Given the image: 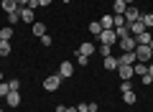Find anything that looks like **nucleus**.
Here are the masks:
<instances>
[{"label":"nucleus","mask_w":153,"mask_h":112,"mask_svg":"<svg viewBox=\"0 0 153 112\" xmlns=\"http://www.w3.org/2000/svg\"><path fill=\"white\" fill-rule=\"evenodd\" d=\"M100 53H102V56H112V46H100Z\"/></svg>","instance_id":"30"},{"label":"nucleus","mask_w":153,"mask_h":112,"mask_svg":"<svg viewBox=\"0 0 153 112\" xmlns=\"http://www.w3.org/2000/svg\"><path fill=\"white\" fill-rule=\"evenodd\" d=\"M76 64H79V66H87V64H89V56H82V53H76Z\"/></svg>","instance_id":"28"},{"label":"nucleus","mask_w":153,"mask_h":112,"mask_svg":"<svg viewBox=\"0 0 153 112\" xmlns=\"http://www.w3.org/2000/svg\"><path fill=\"white\" fill-rule=\"evenodd\" d=\"M8 87H10V92H18V89H21V79H10Z\"/></svg>","instance_id":"27"},{"label":"nucleus","mask_w":153,"mask_h":112,"mask_svg":"<svg viewBox=\"0 0 153 112\" xmlns=\"http://www.w3.org/2000/svg\"><path fill=\"white\" fill-rule=\"evenodd\" d=\"M10 53V41H0V56H8Z\"/></svg>","instance_id":"23"},{"label":"nucleus","mask_w":153,"mask_h":112,"mask_svg":"<svg viewBox=\"0 0 153 112\" xmlns=\"http://www.w3.org/2000/svg\"><path fill=\"white\" fill-rule=\"evenodd\" d=\"M125 3H128V5H135V0H125Z\"/></svg>","instance_id":"40"},{"label":"nucleus","mask_w":153,"mask_h":112,"mask_svg":"<svg viewBox=\"0 0 153 112\" xmlns=\"http://www.w3.org/2000/svg\"><path fill=\"white\" fill-rule=\"evenodd\" d=\"M135 59L143 61V64L153 61V56H151V46H135Z\"/></svg>","instance_id":"3"},{"label":"nucleus","mask_w":153,"mask_h":112,"mask_svg":"<svg viewBox=\"0 0 153 112\" xmlns=\"http://www.w3.org/2000/svg\"><path fill=\"white\" fill-rule=\"evenodd\" d=\"M102 31H105V28L100 26V21H92V23H89V33H94V36H100Z\"/></svg>","instance_id":"22"},{"label":"nucleus","mask_w":153,"mask_h":112,"mask_svg":"<svg viewBox=\"0 0 153 112\" xmlns=\"http://www.w3.org/2000/svg\"><path fill=\"white\" fill-rule=\"evenodd\" d=\"M123 102H125V105H135V102H138V94H135V92H123Z\"/></svg>","instance_id":"18"},{"label":"nucleus","mask_w":153,"mask_h":112,"mask_svg":"<svg viewBox=\"0 0 153 112\" xmlns=\"http://www.w3.org/2000/svg\"><path fill=\"white\" fill-rule=\"evenodd\" d=\"M59 74H61V79H66V76H74V64H71V61H61Z\"/></svg>","instance_id":"8"},{"label":"nucleus","mask_w":153,"mask_h":112,"mask_svg":"<svg viewBox=\"0 0 153 112\" xmlns=\"http://www.w3.org/2000/svg\"><path fill=\"white\" fill-rule=\"evenodd\" d=\"M117 74H120L123 79H133V76H135L133 74V66H117Z\"/></svg>","instance_id":"17"},{"label":"nucleus","mask_w":153,"mask_h":112,"mask_svg":"<svg viewBox=\"0 0 153 112\" xmlns=\"http://www.w3.org/2000/svg\"><path fill=\"white\" fill-rule=\"evenodd\" d=\"M51 41H54V38H51V36H46V33L41 36V43H44V46H51Z\"/></svg>","instance_id":"33"},{"label":"nucleus","mask_w":153,"mask_h":112,"mask_svg":"<svg viewBox=\"0 0 153 112\" xmlns=\"http://www.w3.org/2000/svg\"><path fill=\"white\" fill-rule=\"evenodd\" d=\"M0 112H3V110H0Z\"/></svg>","instance_id":"43"},{"label":"nucleus","mask_w":153,"mask_h":112,"mask_svg":"<svg viewBox=\"0 0 153 112\" xmlns=\"http://www.w3.org/2000/svg\"><path fill=\"white\" fill-rule=\"evenodd\" d=\"M94 51H97V46H94V43H89V41H84L82 46H79V51H76V53H82V56H92Z\"/></svg>","instance_id":"10"},{"label":"nucleus","mask_w":153,"mask_h":112,"mask_svg":"<svg viewBox=\"0 0 153 112\" xmlns=\"http://www.w3.org/2000/svg\"><path fill=\"white\" fill-rule=\"evenodd\" d=\"M151 56H153V43H151Z\"/></svg>","instance_id":"41"},{"label":"nucleus","mask_w":153,"mask_h":112,"mask_svg":"<svg viewBox=\"0 0 153 112\" xmlns=\"http://www.w3.org/2000/svg\"><path fill=\"white\" fill-rule=\"evenodd\" d=\"M61 82H64V79H61V74L56 71L54 76H46V79H44V89H46V92H56V89L61 87Z\"/></svg>","instance_id":"1"},{"label":"nucleus","mask_w":153,"mask_h":112,"mask_svg":"<svg viewBox=\"0 0 153 112\" xmlns=\"http://www.w3.org/2000/svg\"><path fill=\"white\" fill-rule=\"evenodd\" d=\"M135 51H125L123 56H117V66H133L135 64Z\"/></svg>","instance_id":"4"},{"label":"nucleus","mask_w":153,"mask_h":112,"mask_svg":"<svg viewBox=\"0 0 153 112\" xmlns=\"http://www.w3.org/2000/svg\"><path fill=\"white\" fill-rule=\"evenodd\" d=\"M21 10H23V8L18 5L16 10H13V13H8V26H16V23L21 21Z\"/></svg>","instance_id":"15"},{"label":"nucleus","mask_w":153,"mask_h":112,"mask_svg":"<svg viewBox=\"0 0 153 112\" xmlns=\"http://www.w3.org/2000/svg\"><path fill=\"white\" fill-rule=\"evenodd\" d=\"M100 26H102V28H115L112 16H102V18H100Z\"/></svg>","instance_id":"20"},{"label":"nucleus","mask_w":153,"mask_h":112,"mask_svg":"<svg viewBox=\"0 0 153 112\" xmlns=\"http://www.w3.org/2000/svg\"><path fill=\"white\" fill-rule=\"evenodd\" d=\"M56 112H66V105H56Z\"/></svg>","instance_id":"36"},{"label":"nucleus","mask_w":153,"mask_h":112,"mask_svg":"<svg viewBox=\"0 0 153 112\" xmlns=\"http://www.w3.org/2000/svg\"><path fill=\"white\" fill-rule=\"evenodd\" d=\"M16 3H18L21 8H26V5H28V0H16Z\"/></svg>","instance_id":"37"},{"label":"nucleus","mask_w":153,"mask_h":112,"mask_svg":"<svg viewBox=\"0 0 153 112\" xmlns=\"http://www.w3.org/2000/svg\"><path fill=\"white\" fill-rule=\"evenodd\" d=\"M0 8H3L5 13H13V10L18 8V3H16V0H3V3H0Z\"/></svg>","instance_id":"19"},{"label":"nucleus","mask_w":153,"mask_h":112,"mask_svg":"<svg viewBox=\"0 0 153 112\" xmlns=\"http://www.w3.org/2000/svg\"><path fill=\"white\" fill-rule=\"evenodd\" d=\"M112 21H115V28H123V26H128L125 16H112Z\"/></svg>","instance_id":"24"},{"label":"nucleus","mask_w":153,"mask_h":112,"mask_svg":"<svg viewBox=\"0 0 153 112\" xmlns=\"http://www.w3.org/2000/svg\"><path fill=\"white\" fill-rule=\"evenodd\" d=\"M0 38H3V41H10V38H13V26L3 28V31H0Z\"/></svg>","instance_id":"21"},{"label":"nucleus","mask_w":153,"mask_h":112,"mask_svg":"<svg viewBox=\"0 0 153 112\" xmlns=\"http://www.w3.org/2000/svg\"><path fill=\"white\" fill-rule=\"evenodd\" d=\"M117 43H120L123 53H125V51H135V46H138V43H135V38H133V36H125V38H120Z\"/></svg>","instance_id":"7"},{"label":"nucleus","mask_w":153,"mask_h":112,"mask_svg":"<svg viewBox=\"0 0 153 112\" xmlns=\"http://www.w3.org/2000/svg\"><path fill=\"white\" fill-rule=\"evenodd\" d=\"M115 33H117V41H120V38H125V36H130L128 26H123V28H115Z\"/></svg>","instance_id":"26"},{"label":"nucleus","mask_w":153,"mask_h":112,"mask_svg":"<svg viewBox=\"0 0 153 112\" xmlns=\"http://www.w3.org/2000/svg\"><path fill=\"white\" fill-rule=\"evenodd\" d=\"M8 92H10V87H8V82H0V97H8Z\"/></svg>","instance_id":"29"},{"label":"nucleus","mask_w":153,"mask_h":112,"mask_svg":"<svg viewBox=\"0 0 153 112\" xmlns=\"http://www.w3.org/2000/svg\"><path fill=\"white\" fill-rule=\"evenodd\" d=\"M143 23H146V28H153V13H143V18H140Z\"/></svg>","instance_id":"25"},{"label":"nucleus","mask_w":153,"mask_h":112,"mask_svg":"<svg viewBox=\"0 0 153 112\" xmlns=\"http://www.w3.org/2000/svg\"><path fill=\"white\" fill-rule=\"evenodd\" d=\"M76 110H79V112H89V102H79Z\"/></svg>","instance_id":"32"},{"label":"nucleus","mask_w":153,"mask_h":112,"mask_svg":"<svg viewBox=\"0 0 153 112\" xmlns=\"http://www.w3.org/2000/svg\"><path fill=\"white\" fill-rule=\"evenodd\" d=\"M105 71H117V56H105Z\"/></svg>","instance_id":"11"},{"label":"nucleus","mask_w":153,"mask_h":112,"mask_svg":"<svg viewBox=\"0 0 153 112\" xmlns=\"http://www.w3.org/2000/svg\"><path fill=\"white\" fill-rule=\"evenodd\" d=\"M112 16H125V10H128V3L125 0H112Z\"/></svg>","instance_id":"9"},{"label":"nucleus","mask_w":153,"mask_h":112,"mask_svg":"<svg viewBox=\"0 0 153 112\" xmlns=\"http://www.w3.org/2000/svg\"><path fill=\"white\" fill-rule=\"evenodd\" d=\"M128 31H130V36H140V33H146V23L143 21H135V23H128Z\"/></svg>","instance_id":"6"},{"label":"nucleus","mask_w":153,"mask_h":112,"mask_svg":"<svg viewBox=\"0 0 153 112\" xmlns=\"http://www.w3.org/2000/svg\"><path fill=\"white\" fill-rule=\"evenodd\" d=\"M51 3H54V0H38V8H49Z\"/></svg>","instance_id":"35"},{"label":"nucleus","mask_w":153,"mask_h":112,"mask_svg":"<svg viewBox=\"0 0 153 112\" xmlns=\"http://www.w3.org/2000/svg\"><path fill=\"white\" fill-rule=\"evenodd\" d=\"M140 82H143V84H151L153 76H151V74H143V76H140Z\"/></svg>","instance_id":"34"},{"label":"nucleus","mask_w":153,"mask_h":112,"mask_svg":"<svg viewBox=\"0 0 153 112\" xmlns=\"http://www.w3.org/2000/svg\"><path fill=\"white\" fill-rule=\"evenodd\" d=\"M97 38L105 43V46H115V43H117V33H115V28H105Z\"/></svg>","instance_id":"2"},{"label":"nucleus","mask_w":153,"mask_h":112,"mask_svg":"<svg viewBox=\"0 0 153 112\" xmlns=\"http://www.w3.org/2000/svg\"><path fill=\"white\" fill-rule=\"evenodd\" d=\"M31 31H33V36H44L46 33V23H41V21H36V23H31Z\"/></svg>","instance_id":"13"},{"label":"nucleus","mask_w":153,"mask_h":112,"mask_svg":"<svg viewBox=\"0 0 153 112\" xmlns=\"http://www.w3.org/2000/svg\"><path fill=\"white\" fill-rule=\"evenodd\" d=\"M130 89H133L130 79H123V84H120V92H130Z\"/></svg>","instance_id":"31"},{"label":"nucleus","mask_w":153,"mask_h":112,"mask_svg":"<svg viewBox=\"0 0 153 112\" xmlns=\"http://www.w3.org/2000/svg\"><path fill=\"white\" fill-rule=\"evenodd\" d=\"M140 18H143V13L138 10L135 5H128V10H125V21L128 23H135V21H140Z\"/></svg>","instance_id":"5"},{"label":"nucleus","mask_w":153,"mask_h":112,"mask_svg":"<svg viewBox=\"0 0 153 112\" xmlns=\"http://www.w3.org/2000/svg\"><path fill=\"white\" fill-rule=\"evenodd\" d=\"M5 102H8V107H18L21 105V94H18V92H8Z\"/></svg>","instance_id":"14"},{"label":"nucleus","mask_w":153,"mask_h":112,"mask_svg":"<svg viewBox=\"0 0 153 112\" xmlns=\"http://www.w3.org/2000/svg\"><path fill=\"white\" fill-rule=\"evenodd\" d=\"M66 112H79V110H76V107H66Z\"/></svg>","instance_id":"38"},{"label":"nucleus","mask_w":153,"mask_h":112,"mask_svg":"<svg viewBox=\"0 0 153 112\" xmlns=\"http://www.w3.org/2000/svg\"><path fill=\"white\" fill-rule=\"evenodd\" d=\"M21 21H26V23H36V10H31V8H23V10H21Z\"/></svg>","instance_id":"12"},{"label":"nucleus","mask_w":153,"mask_h":112,"mask_svg":"<svg viewBox=\"0 0 153 112\" xmlns=\"http://www.w3.org/2000/svg\"><path fill=\"white\" fill-rule=\"evenodd\" d=\"M148 74H151V76H153V64H148Z\"/></svg>","instance_id":"39"},{"label":"nucleus","mask_w":153,"mask_h":112,"mask_svg":"<svg viewBox=\"0 0 153 112\" xmlns=\"http://www.w3.org/2000/svg\"><path fill=\"white\" fill-rule=\"evenodd\" d=\"M0 41H3V38H0Z\"/></svg>","instance_id":"42"},{"label":"nucleus","mask_w":153,"mask_h":112,"mask_svg":"<svg viewBox=\"0 0 153 112\" xmlns=\"http://www.w3.org/2000/svg\"><path fill=\"white\" fill-rule=\"evenodd\" d=\"M133 74H135V76H143V74H148V66L143 64V61H135V64H133Z\"/></svg>","instance_id":"16"}]
</instances>
